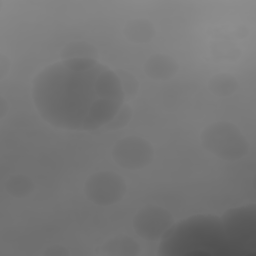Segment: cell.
I'll return each instance as SVG.
<instances>
[{
    "instance_id": "2e32d148",
    "label": "cell",
    "mask_w": 256,
    "mask_h": 256,
    "mask_svg": "<svg viewBox=\"0 0 256 256\" xmlns=\"http://www.w3.org/2000/svg\"><path fill=\"white\" fill-rule=\"evenodd\" d=\"M46 255H68V252L65 251V249L63 247H51L49 248L46 252H45Z\"/></svg>"
},
{
    "instance_id": "4fadbf2b",
    "label": "cell",
    "mask_w": 256,
    "mask_h": 256,
    "mask_svg": "<svg viewBox=\"0 0 256 256\" xmlns=\"http://www.w3.org/2000/svg\"><path fill=\"white\" fill-rule=\"evenodd\" d=\"M96 50L90 44L78 41L68 44L62 50L63 59L70 58H95Z\"/></svg>"
},
{
    "instance_id": "6da1fadb",
    "label": "cell",
    "mask_w": 256,
    "mask_h": 256,
    "mask_svg": "<svg viewBox=\"0 0 256 256\" xmlns=\"http://www.w3.org/2000/svg\"><path fill=\"white\" fill-rule=\"evenodd\" d=\"M32 99L50 125L72 131L107 126L124 104L118 74L95 58L62 59L41 70Z\"/></svg>"
},
{
    "instance_id": "5bb4252c",
    "label": "cell",
    "mask_w": 256,
    "mask_h": 256,
    "mask_svg": "<svg viewBox=\"0 0 256 256\" xmlns=\"http://www.w3.org/2000/svg\"><path fill=\"white\" fill-rule=\"evenodd\" d=\"M118 77L120 79L125 96L127 94L130 96H133L138 89L137 79L133 75H131L129 72H124V71H121L120 74H118Z\"/></svg>"
},
{
    "instance_id": "7a4b0ae2",
    "label": "cell",
    "mask_w": 256,
    "mask_h": 256,
    "mask_svg": "<svg viewBox=\"0 0 256 256\" xmlns=\"http://www.w3.org/2000/svg\"><path fill=\"white\" fill-rule=\"evenodd\" d=\"M160 256L228 255L221 218L197 214L174 223L161 238Z\"/></svg>"
},
{
    "instance_id": "9a60e30c",
    "label": "cell",
    "mask_w": 256,
    "mask_h": 256,
    "mask_svg": "<svg viewBox=\"0 0 256 256\" xmlns=\"http://www.w3.org/2000/svg\"><path fill=\"white\" fill-rule=\"evenodd\" d=\"M131 109L129 106L127 105H123L121 107V109L118 111V113L116 114V116L110 121V123L107 125L108 128L111 129H118L123 127L124 125H126L130 118H131Z\"/></svg>"
},
{
    "instance_id": "30bf717a",
    "label": "cell",
    "mask_w": 256,
    "mask_h": 256,
    "mask_svg": "<svg viewBox=\"0 0 256 256\" xmlns=\"http://www.w3.org/2000/svg\"><path fill=\"white\" fill-rule=\"evenodd\" d=\"M124 34L127 39L132 42L146 43L153 38L155 30L149 21L144 19H135L126 24Z\"/></svg>"
},
{
    "instance_id": "5b68a950",
    "label": "cell",
    "mask_w": 256,
    "mask_h": 256,
    "mask_svg": "<svg viewBox=\"0 0 256 256\" xmlns=\"http://www.w3.org/2000/svg\"><path fill=\"white\" fill-rule=\"evenodd\" d=\"M86 196L93 203L108 206L120 201L126 193V184L114 172L102 171L91 175L84 186Z\"/></svg>"
},
{
    "instance_id": "7c38bea8",
    "label": "cell",
    "mask_w": 256,
    "mask_h": 256,
    "mask_svg": "<svg viewBox=\"0 0 256 256\" xmlns=\"http://www.w3.org/2000/svg\"><path fill=\"white\" fill-rule=\"evenodd\" d=\"M6 190L13 197H25L33 190V183L27 176L12 175L6 182Z\"/></svg>"
},
{
    "instance_id": "8992f818",
    "label": "cell",
    "mask_w": 256,
    "mask_h": 256,
    "mask_svg": "<svg viewBox=\"0 0 256 256\" xmlns=\"http://www.w3.org/2000/svg\"><path fill=\"white\" fill-rule=\"evenodd\" d=\"M174 224L171 213L158 206H147L139 210L133 219L135 232L149 241L161 240Z\"/></svg>"
},
{
    "instance_id": "8fae6325",
    "label": "cell",
    "mask_w": 256,
    "mask_h": 256,
    "mask_svg": "<svg viewBox=\"0 0 256 256\" xmlns=\"http://www.w3.org/2000/svg\"><path fill=\"white\" fill-rule=\"evenodd\" d=\"M209 88L215 95L228 96L237 89V81L232 75L220 73L210 79Z\"/></svg>"
},
{
    "instance_id": "277c9868",
    "label": "cell",
    "mask_w": 256,
    "mask_h": 256,
    "mask_svg": "<svg viewBox=\"0 0 256 256\" xmlns=\"http://www.w3.org/2000/svg\"><path fill=\"white\" fill-rule=\"evenodd\" d=\"M203 147L224 160H238L245 156L248 144L239 128L229 122H215L206 127L200 136Z\"/></svg>"
},
{
    "instance_id": "52a82bcc",
    "label": "cell",
    "mask_w": 256,
    "mask_h": 256,
    "mask_svg": "<svg viewBox=\"0 0 256 256\" xmlns=\"http://www.w3.org/2000/svg\"><path fill=\"white\" fill-rule=\"evenodd\" d=\"M114 161L123 168L137 170L147 166L153 159V147L141 137L129 136L119 140L113 147Z\"/></svg>"
},
{
    "instance_id": "9c48e42d",
    "label": "cell",
    "mask_w": 256,
    "mask_h": 256,
    "mask_svg": "<svg viewBox=\"0 0 256 256\" xmlns=\"http://www.w3.org/2000/svg\"><path fill=\"white\" fill-rule=\"evenodd\" d=\"M104 255H116V256H134L140 251L139 244L131 237L118 236L108 240L101 247Z\"/></svg>"
},
{
    "instance_id": "3957f363",
    "label": "cell",
    "mask_w": 256,
    "mask_h": 256,
    "mask_svg": "<svg viewBox=\"0 0 256 256\" xmlns=\"http://www.w3.org/2000/svg\"><path fill=\"white\" fill-rule=\"evenodd\" d=\"M229 256L256 252V206L247 204L227 210L221 218Z\"/></svg>"
},
{
    "instance_id": "ba28073f",
    "label": "cell",
    "mask_w": 256,
    "mask_h": 256,
    "mask_svg": "<svg viewBox=\"0 0 256 256\" xmlns=\"http://www.w3.org/2000/svg\"><path fill=\"white\" fill-rule=\"evenodd\" d=\"M177 62L172 57L164 54L152 55L144 64L146 75L155 80L169 79L177 72Z\"/></svg>"
}]
</instances>
